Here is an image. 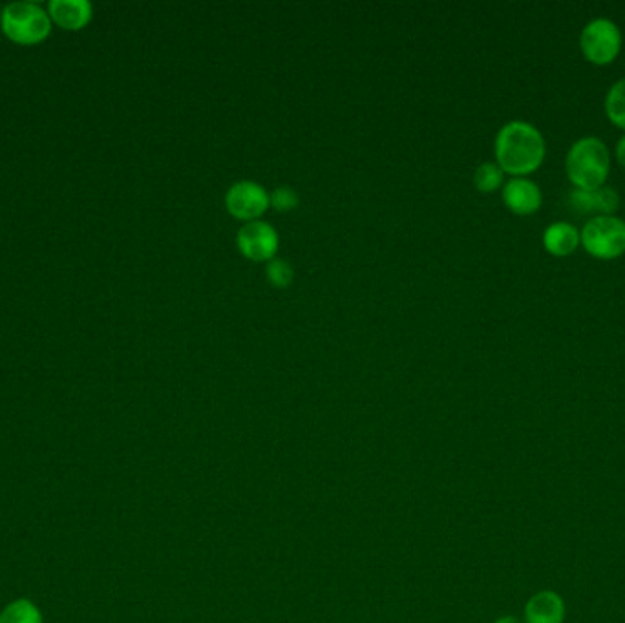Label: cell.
Wrapping results in <instances>:
<instances>
[{
    "mask_svg": "<svg viewBox=\"0 0 625 623\" xmlns=\"http://www.w3.org/2000/svg\"><path fill=\"white\" fill-rule=\"evenodd\" d=\"M494 148L499 167L514 176L534 172L545 158V139L527 121H510L501 127Z\"/></svg>",
    "mask_w": 625,
    "mask_h": 623,
    "instance_id": "6da1fadb",
    "label": "cell"
},
{
    "mask_svg": "<svg viewBox=\"0 0 625 623\" xmlns=\"http://www.w3.org/2000/svg\"><path fill=\"white\" fill-rule=\"evenodd\" d=\"M567 176L576 189H598L605 185L611 169L609 148L598 138H582L574 143L565 159Z\"/></svg>",
    "mask_w": 625,
    "mask_h": 623,
    "instance_id": "7a4b0ae2",
    "label": "cell"
},
{
    "mask_svg": "<svg viewBox=\"0 0 625 623\" xmlns=\"http://www.w3.org/2000/svg\"><path fill=\"white\" fill-rule=\"evenodd\" d=\"M50 26V17L35 2H13L2 13V28L15 43H39L50 33Z\"/></svg>",
    "mask_w": 625,
    "mask_h": 623,
    "instance_id": "3957f363",
    "label": "cell"
},
{
    "mask_svg": "<svg viewBox=\"0 0 625 623\" xmlns=\"http://www.w3.org/2000/svg\"><path fill=\"white\" fill-rule=\"evenodd\" d=\"M580 242L596 258H616L625 253V222L613 214L594 216L583 225Z\"/></svg>",
    "mask_w": 625,
    "mask_h": 623,
    "instance_id": "277c9868",
    "label": "cell"
},
{
    "mask_svg": "<svg viewBox=\"0 0 625 623\" xmlns=\"http://www.w3.org/2000/svg\"><path fill=\"white\" fill-rule=\"evenodd\" d=\"M582 52L591 63L607 64L615 61L622 46V33L609 19H594L583 28L580 37Z\"/></svg>",
    "mask_w": 625,
    "mask_h": 623,
    "instance_id": "5b68a950",
    "label": "cell"
},
{
    "mask_svg": "<svg viewBox=\"0 0 625 623\" xmlns=\"http://www.w3.org/2000/svg\"><path fill=\"white\" fill-rule=\"evenodd\" d=\"M225 205L236 218L251 222L260 214H264L265 209L271 205V201H269V192L265 191L260 183L253 180H240L229 187V191L225 194Z\"/></svg>",
    "mask_w": 625,
    "mask_h": 623,
    "instance_id": "8992f818",
    "label": "cell"
},
{
    "mask_svg": "<svg viewBox=\"0 0 625 623\" xmlns=\"http://www.w3.org/2000/svg\"><path fill=\"white\" fill-rule=\"evenodd\" d=\"M278 233L271 223L262 220L245 222L236 234L238 249L251 260L264 262L271 260L278 249Z\"/></svg>",
    "mask_w": 625,
    "mask_h": 623,
    "instance_id": "52a82bcc",
    "label": "cell"
},
{
    "mask_svg": "<svg viewBox=\"0 0 625 623\" xmlns=\"http://www.w3.org/2000/svg\"><path fill=\"white\" fill-rule=\"evenodd\" d=\"M620 198L613 187L602 185L598 189H574L569 194V207L585 214L596 212V216H609L618 209Z\"/></svg>",
    "mask_w": 625,
    "mask_h": 623,
    "instance_id": "ba28073f",
    "label": "cell"
},
{
    "mask_svg": "<svg viewBox=\"0 0 625 623\" xmlns=\"http://www.w3.org/2000/svg\"><path fill=\"white\" fill-rule=\"evenodd\" d=\"M503 201L516 214H532L541 207L540 187L527 178H512L503 187Z\"/></svg>",
    "mask_w": 625,
    "mask_h": 623,
    "instance_id": "9c48e42d",
    "label": "cell"
},
{
    "mask_svg": "<svg viewBox=\"0 0 625 623\" xmlns=\"http://www.w3.org/2000/svg\"><path fill=\"white\" fill-rule=\"evenodd\" d=\"M565 618L563 600L552 591L534 594L525 607L527 623H562Z\"/></svg>",
    "mask_w": 625,
    "mask_h": 623,
    "instance_id": "30bf717a",
    "label": "cell"
},
{
    "mask_svg": "<svg viewBox=\"0 0 625 623\" xmlns=\"http://www.w3.org/2000/svg\"><path fill=\"white\" fill-rule=\"evenodd\" d=\"M50 11L57 24L66 30H77L92 17V6L86 0H52Z\"/></svg>",
    "mask_w": 625,
    "mask_h": 623,
    "instance_id": "8fae6325",
    "label": "cell"
},
{
    "mask_svg": "<svg viewBox=\"0 0 625 623\" xmlns=\"http://www.w3.org/2000/svg\"><path fill=\"white\" fill-rule=\"evenodd\" d=\"M543 243L547 251L556 256H565L573 253L580 243V233L578 229L567 222L552 223L543 234Z\"/></svg>",
    "mask_w": 625,
    "mask_h": 623,
    "instance_id": "7c38bea8",
    "label": "cell"
},
{
    "mask_svg": "<svg viewBox=\"0 0 625 623\" xmlns=\"http://www.w3.org/2000/svg\"><path fill=\"white\" fill-rule=\"evenodd\" d=\"M0 623H43V613L32 600H15L0 613Z\"/></svg>",
    "mask_w": 625,
    "mask_h": 623,
    "instance_id": "4fadbf2b",
    "label": "cell"
},
{
    "mask_svg": "<svg viewBox=\"0 0 625 623\" xmlns=\"http://www.w3.org/2000/svg\"><path fill=\"white\" fill-rule=\"evenodd\" d=\"M605 112L615 125L625 128V77L609 88L605 97Z\"/></svg>",
    "mask_w": 625,
    "mask_h": 623,
    "instance_id": "5bb4252c",
    "label": "cell"
},
{
    "mask_svg": "<svg viewBox=\"0 0 625 623\" xmlns=\"http://www.w3.org/2000/svg\"><path fill=\"white\" fill-rule=\"evenodd\" d=\"M474 183L481 192H492L503 183V169L498 163H481L474 174Z\"/></svg>",
    "mask_w": 625,
    "mask_h": 623,
    "instance_id": "9a60e30c",
    "label": "cell"
},
{
    "mask_svg": "<svg viewBox=\"0 0 625 623\" xmlns=\"http://www.w3.org/2000/svg\"><path fill=\"white\" fill-rule=\"evenodd\" d=\"M265 273H267V280L276 287L289 286L295 276L293 267L284 258H271L265 267Z\"/></svg>",
    "mask_w": 625,
    "mask_h": 623,
    "instance_id": "2e32d148",
    "label": "cell"
},
{
    "mask_svg": "<svg viewBox=\"0 0 625 623\" xmlns=\"http://www.w3.org/2000/svg\"><path fill=\"white\" fill-rule=\"evenodd\" d=\"M269 201L278 211H289V209L297 207L298 194L293 187L280 185V187H276L275 191L269 194Z\"/></svg>",
    "mask_w": 625,
    "mask_h": 623,
    "instance_id": "e0dca14e",
    "label": "cell"
},
{
    "mask_svg": "<svg viewBox=\"0 0 625 623\" xmlns=\"http://www.w3.org/2000/svg\"><path fill=\"white\" fill-rule=\"evenodd\" d=\"M616 158H618V161L625 167V136L620 139L618 145H616Z\"/></svg>",
    "mask_w": 625,
    "mask_h": 623,
    "instance_id": "ac0fdd59",
    "label": "cell"
},
{
    "mask_svg": "<svg viewBox=\"0 0 625 623\" xmlns=\"http://www.w3.org/2000/svg\"><path fill=\"white\" fill-rule=\"evenodd\" d=\"M496 623H521L520 620H516V618H510V616H507V618H501V620H498V622Z\"/></svg>",
    "mask_w": 625,
    "mask_h": 623,
    "instance_id": "d6986e66",
    "label": "cell"
}]
</instances>
